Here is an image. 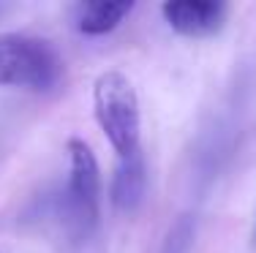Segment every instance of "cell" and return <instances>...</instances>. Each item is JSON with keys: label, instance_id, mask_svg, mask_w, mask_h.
Here are the masks:
<instances>
[{"label": "cell", "instance_id": "obj_1", "mask_svg": "<svg viewBox=\"0 0 256 253\" xmlns=\"http://www.w3.org/2000/svg\"><path fill=\"white\" fill-rule=\"evenodd\" d=\"M93 112L120 158L139 150V101L126 74L106 71L96 79Z\"/></svg>", "mask_w": 256, "mask_h": 253}, {"label": "cell", "instance_id": "obj_2", "mask_svg": "<svg viewBox=\"0 0 256 253\" xmlns=\"http://www.w3.org/2000/svg\"><path fill=\"white\" fill-rule=\"evenodd\" d=\"M58 52L46 41L20 33H0V84L50 90L60 79Z\"/></svg>", "mask_w": 256, "mask_h": 253}, {"label": "cell", "instance_id": "obj_3", "mask_svg": "<svg viewBox=\"0 0 256 253\" xmlns=\"http://www.w3.org/2000/svg\"><path fill=\"white\" fill-rule=\"evenodd\" d=\"M101 204V169L93 150L82 139H68V188H66V210L71 221L88 232L98 221Z\"/></svg>", "mask_w": 256, "mask_h": 253}, {"label": "cell", "instance_id": "obj_4", "mask_svg": "<svg viewBox=\"0 0 256 253\" xmlns=\"http://www.w3.org/2000/svg\"><path fill=\"white\" fill-rule=\"evenodd\" d=\"M161 14L180 35H210L224 25L226 5L218 0H169Z\"/></svg>", "mask_w": 256, "mask_h": 253}, {"label": "cell", "instance_id": "obj_5", "mask_svg": "<svg viewBox=\"0 0 256 253\" xmlns=\"http://www.w3.org/2000/svg\"><path fill=\"white\" fill-rule=\"evenodd\" d=\"M144 188H148V166H144L142 150H134L131 155H123L114 166L112 177V204L123 213H134L144 199Z\"/></svg>", "mask_w": 256, "mask_h": 253}, {"label": "cell", "instance_id": "obj_6", "mask_svg": "<svg viewBox=\"0 0 256 253\" xmlns=\"http://www.w3.org/2000/svg\"><path fill=\"white\" fill-rule=\"evenodd\" d=\"M134 11L131 0H90L74 8L76 30L84 35H104L114 30Z\"/></svg>", "mask_w": 256, "mask_h": 253}]
</instances>
